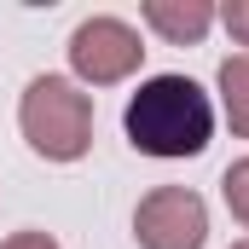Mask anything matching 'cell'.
<instances>
[{
    "label": "cell",
    "instance_id": "obj_1",
    "mask_svg": "<svg viewBox=\"0 0 249 249\" xmlns=\"http://www.w3.org/2000/svg\"><path fill=\"white\" fill-rule=\"evenodd\" d=\"M127 145L145 157H197L214 133V105L191 75H151L127 99Z\"/></svg>",
    "mask_w": 249,
    "mask_h": 249
},
{
    "label": "cell",
    "instance_id": "obj_2",
    "mask_svg": "<svg viewBox=\"0 0 249 249\" xmlns=\"http://www.w3.org/2000/svg\"><path fill=\"white\" fill-rule=\"evenodd\" d=\"M18 122L35 157L47 162H75L87 157L93 145V99L70 81V75H35L23 87V105H18Z\"/></svg>",
    "mask_w": 249,
    "mask_h": 249
},
{
    "label": "cell",
    "instance_id": "obj_3",
    "mask_svg": "<svg viewBox=\"0 0 249 249\" xmlns=\"http://www.w3.org/2000/svg\"><path fill=\"white\" fill-rule=\"evenodd\" d=\"M139 58H145L139 29L122 23V18H87V23H75V35H70V70H75L81 81H93V87L127 81V75L139 70Z\"/></svg>",
    "mask_w": 249,
    "mask_h": 249
},
{
    "label": "cell",
    "instance_id": "obj_4",
    "mask_svg": "<svg viewBox=\"0 0 249 249\" xmlns=\"http://www.w3.org/2000/svg\"><path fill=\"white\" fill-rule=\"evenodd\" d=\"M133 238H139V249H203L209 209L186 186H157L133 209Z\"/></svg>",
    "mask_w": 249,
    "mask_h": 249
},
{
    "label": "cell",
    "instance_id": "obj_5",
    "mask_svg": "<svg viewBox=\"0 0 249 249\" xmlns=\"http://www.w3.org/2000/svg\"><path fill=\"white\" fill-rule=\"evenodd\" d=\"M145 23L174 47H197L214 23V6L209 0H145Z\"/></svg>",
    "mask_w": 249,
    "mask_h": 249
},
{
    "label": "cell",
    "instance_id": "obj_6",
    "mask_svg": "<svg viewBox=\"0 0 249 249\" xmlns=\"http://www.w3.org/2000/svg\"><path fill=\"white\" fill-rule=\"evenodd\" d=\"M220 110H226L232 133L249 139V53H238V58L220 64Z\"/></svg>",
    "mask_w": 249,
    "mask_h": 249
},
{
    "label": "cell",
    "instance_id": "obj_7",
    "mask_svg": "<svg viewBox=\"0 0 249 249\" xmlns=\"http://www.w3.org/2000/svg\"><path fill=\"white\" fill-rule=\"evenodd\" d=\"M220 191H226V209L249 226V157H238V162L220 174Z\"/></svg>",
    "mask_w": 249,
    "mask_h": 249
},
{
    "label": "cell",
    "instance_id": "obj_8",
    "mask_svg": "<svg viewBox=\"0 0 249 249\" xmlns=\"http://www.w3.org/2000/svg\"><path fill=\"white\" fill-rule=\"evenodd\" d=\"M214 18L226 23V35H232L238 47H249V0H232V6H220Z\"/></svg>",
    "mask_w": 249,
    "mask_h": 249
},
{
    "label": "cell",
    "instance_id": "obj_9",
    "mask_svg": "<svg viewBox=\"0 0 249 249\" xmlns=\"http://www.w3.org/2000/svg\"><path fill=\"white\" fill-rule=\"evenodd\" d=\"M0 249H58V244H53L47 232H12V238H6Z\"/></svg>",
    "mask_w": 249,
    "mask_h": 249
},
{
    "label": "cell",
    "instance_id": "obj_10",
    "mask_svg": "<svg viewBox=\"0 0 249 249\" xmlns=\"http://www.w3.org/2000/svg\"><path fill=\"white\" fill-rule=\"evenodd\" d=\"M232 249H249V238H244V244H232Z\"/></svg>",
    "mask_w": 249,
    "mask_h": 249
}]
</instances>
